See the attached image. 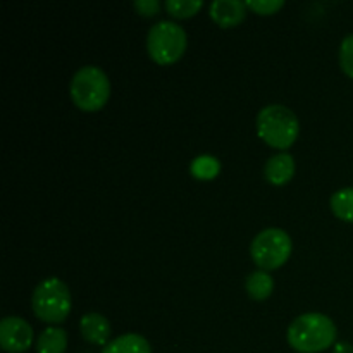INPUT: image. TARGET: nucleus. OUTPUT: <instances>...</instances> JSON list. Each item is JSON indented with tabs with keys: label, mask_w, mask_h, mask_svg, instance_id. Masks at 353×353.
Here are the masks:
<instances>
[{
	"label": "nucleus",
	"mask_w": 353,
	"mask_h": 353,
	"mask_svg": "<svg viewBox=\"0 0 353 353\" xmlns=\"http://www.w3.org/2000/svg\"><path fill=\"white\" fill-rule=\"evenodd\" d=\"M330 205L338 219L353 223V186L341 188L336 193H333V196L330 200Z\"/></svg>",
	"instance_id": "nucleus-14"
},
{
	"label": "nucleus",
	"mask_w": 353,
	"mask_h": 353,
	"mask_svg": "<svg viewBox=\"0 0 353 353\" xmlns=\"http://www.w3.org/2000/svg\"><path fill=\"white\" fill-rule=\"evenodd\" d=\"M202 7V0H168L165 2V10L172 17H178V19H186V17L195 16Z\"/></svg>",
	"instance_id": "nucleus-16"
},
{
	"label": "nucleus",
	"mask_w": 353,
	"mask_h": 353,
	"mask_svg": "<svg viewBox=\"0 0 353 353\" xmlns=\"http://www.w3.org/2000/svg\"><path fill=\"white\" fill-rule=\"evenodd\" d=\"M293 250L292 238L279 228H268L254 238L250 245V255L261 271L279 269L290 259Z\"/></svg>",
	"instance_id": "nucleus-6"
},
{
	"label": "nucleus",
	"mask_w": 353,
	"mask_h": 353,
	"mask_svg": "<svg viewBox=\"0 0 353 353\" xmlns=\"http://www.w3.org/2000/svg\"><path fill=\"white\" fill-rule=\"evenodd\" d=\"M68 348V333L62 327H47L37 340V353H64Z\"/></svg>",
	"instance_id": "nucleus-12"
},
{
	"label": "nucleus",
	"mask_w": 353,
	"mask_h": 353,
	"mask_svg": "<svg viewBox=\"0 0 353 353\" xmlns=\"http://www.w3.org/2000/svg\"><path fill=\"white\" fill-rule=\"evenodd\" d=\"M245 288H247V293L252 299L262 302V300L271 296L272 290H274V279H272V276L269 272L259 269V271L252 272L248 276L247 283H245Z\"/></svg>",
	"instance_id": "nucleus-13"
},
{
	"label": "nucleus",
	"mask_w": 353,
	"mask_h": 353,
	"mask_svg": "<svg viewBox=\"0 0 353 353\" xmlns=\"http://www.w3.org/2000/svg\"><path fill=\"white\" fill-rule=\"evenodd\" d=\"M33 345V330L17 316L3 317L0 323V347L7 353H24Z\"/></svg>",
	"instance_id": "nucleus-7"
},
{
	"label": "nucleus",
	"mask_w": 353,
	"mask_h": 353,
	"mask_svg": "<svg viewBox=\"0 0 353 353\" xmlns=\"http://www.w3.org/2000/svg\"><path fill=\"white\" fill-rule=\"evenodd\" d=\"M340 65L347 76L353 78V33L347 34L340 45Z\"/></svg>",
	"instance_id": "nucleus-17"
},
{
	"label": "nucleus",
	"mask_w": 353,
	"mask_h": 353,
	"mask_svg": "<svg viewBox=\"0 0 353 353\" xmlns=\"http://www.w3.org/2000/svg\"><path fill=\"white\" fill-rule=\"evenodd\" d=\"M110 97V81L97 65H83L71 79V99L85 112H97Z\"/></svg>",
	"instance_id": "nucleus-3"
},
{
	"label": "nucleus",
	"mask_w": 353,
	"mask_h": 353,
	"mask_svg": "<svg viewBox=\"0 0 353 353\" xmlns=\"http://www.w3.org/2000/svg\"><path fill=\"white\" fill-rule=\"evenodd\" d=\"M102 353H152V347L143 336L130 333L109 341Z\"/></svg>",
	"instance_id": "nucleus-11"
},
{
	"label": "nucleus",
	"mask_w": 353,
	"mask_h": 353,
	"mask_svg": "<svg viewBox=\"0 0 353 353\" xmlns=\"http://www.w3.org/2000/svg\"><path fill=\"white\" fill-rule=\"evenodd\" d=\"M336 326L331 317L319 312L302 314L286 331L290 347L299 353H319L336 345Z\"/></svg>",
	"instance_id": "nucleus-1"
},
{
	"label": "nucleus",
	"mask_w": 353,
	"mask_h": 353,
	"mask_svg": "<svg viewBox=\"0 0 353 353\" xmlns=\"http://www.w3.org/2000/svg\"><path fill=\"white\" fill-rule=\"evenodd\" d=\"M257 133L272 148L286 150L299 138V117L290 107L272 103L257 114Z\"/></svg>",
	"instance_id": "nucleus-2"
},
{
	"label": "nucleus",
	"mask_w": 353,
	"mask_h": 353,
	"mask_svg": "<svg viewBox=\"0 0 353 353\" xmlns=\"http://www.w3.org/2000/svg\"><path fill=\"white\" fill-rule=\"evenodd\" d=\"M190 171L196 179H214L221 171V162L212 155H200L190 165Z\"/></svg>",
	"instance_id": "nucleus-15"
},
{
	"label": "nucleus",
	"mask_w": 353,
	"mask_h": 353,
	"mask_svg": "<svg viewBox=\"0 0 353 353\" xmlns=\"http://www.w3.org/2000/svg\"><path fill=\"white\" fill-rule=\"evenodd\" d=\"M134 9L145 17L155 16L161 10V2L159 0H137L134 2Z\"/></svg>",
	"instance_id": "nucleus-19"
},
{
	"label": "nucleus",
	"mask_w": 353,
	"mask_h": 353,
	"mask_svg": "<svg viewBox=\"0 0 353 353\" xmlns=\"http://www.w3.org/2000/svg\"><path fill=\"white\" fill-rule=\"evenodd\" d=\"M79 331L81 336L88 343L93 345H107L110 338V323L102 314L90 312L81 317L79 321Z\"/></svg>",
	"instance_id": "nucleus-10"
},
{
	"label": "nucleus",
	"mask_w": 353,
	"mask_h": 353,
	"mask_svg": "<svg viewBox=\"0 0 353 353\" xmlns=\"http://www.w3.org/2000/svg\"><path fill=\"white\" fill-rule=\"evenodd\" d=\"M186 33L174 21H159L147 34V50L152 61L161 65L178 62L186 50Z\"/></svg>",
	"instance_id": "nucleus-5"
},
{
	"label": "nucleus",
	"mask_w": 353,
	"mask_h": 353,
	"mask_svg": "<svg viewBox=\"0 0 353 353\" xmlns=\"http://www.w3.org/2000/svg\"><path fill=\"white\" fill-rule=\"evenodd\" d=\"M333 353H353V347L350 343H345V341H341V343L334 345Z\"/></svg>",
	"instance_id": "nucleus-20"
},
{
	"label": "nucleus",
	"mask_w": 353,
	"mask_h": 353,
	"mask_svg": "<svg viewBox=\"0 0 353 353\" xmlns=\"http://www.w3.org/2000/svg\"><path fill=\"white\" fill-rule=\"evenodd\" d=\"M265 179L274 186H283L295 176V159L286 152L276 154L265 162L264 168Z\"/></svg>",
	"instance_id": "nucleus-9"
},
{
	"label": "nucleus",
	"mask_w": 353,
	"mask_h": 353,
	"mask_svg": "<svg viewBox=\"0 0 353 353\" xmlns=\"http://www.w3.org/2000/svg\"><path fill=\"white\" fill-rule=\"evenodd\" d=\"M71 292L68 285L59 278L43 279L34 288L31 296V307L34 316L48 324L64 323L71 312Z\"/></svg>",
	"instance_id": "nucleus-4"
},
{
	"label": "nucleus",
	"mask_w": 353,
	"mask_h": 353,
	"mask_svg": "<svg viewBox=\"0 0 353 353\" xmlns=\"http://www.w3.org/2000/svg\"><path fill=\"white\" fill-rule=\"evenodd\" d=\"M247 2L241 0H216L210 3V17L221 28H234L247 16Z\"/></svg>",
	"instance_id": "nucleus-8"
},
{
	"label": "nucleus",
	"mask_w": 353,
	"mask_h": 353,
	"mask_svg": "<svg viewBox=\"0 0 353 353\" xmlns=\"http://www.w3.org/2000/svg\"><path fill=\"white\" fill-rule=\"evenodd\" d=\"M283 6H285L283 0H248L247 2L248 9H252L257 14H262V16L276 14Z\"/></svg>",
	"instance_id": "nucleus-18"
}]
</instances>
